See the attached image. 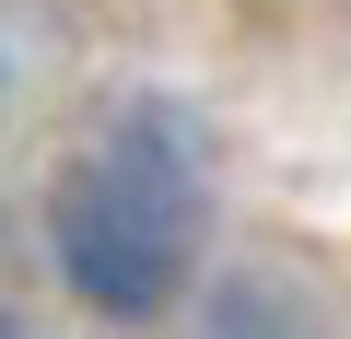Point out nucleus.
Wrapping results in <instances>:
<instances>
[{
  "label": "nucleus",
  "instance_id": "nucleus-2",
  "mask_svg": "<svg viewBox=\"0 0 351 339\" xmlns=\"http://www.w3.org/2000/svg\"><path fill=\"white\" fill-rule=\"evenodd\" d=\"M0 339H24V316H0Z\"/></svg>",
  "mask_w": 351,
  "mask_h": 339
},
{
  "label": "nucleus",
  "instance_id": "nucleus-1",
  "mask_svg": "<svg viewBox=\"0 0 351 339\" xmlns=\"http://www.w3.org/2000/svg\"><path fill=\"white\" fill-rule=\"evenodd\" d=\"M47 246H59L71 292L106 304V316H152L188 281V246H199V129H188V105L141 94L59 176Z\"/></svg>",
  "mask_w": 351,
  "mask_h": 339
}]
</instances>
